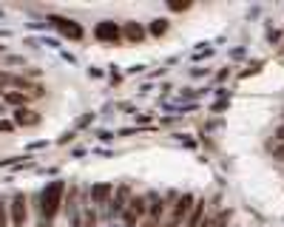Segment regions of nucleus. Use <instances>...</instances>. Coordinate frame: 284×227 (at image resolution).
Returning a JSON list of instances; mask_svg holds the SVG:
<instances>
[{
  "label": "nucleus",
  "instance_id": "16",
  "mask_svg": "<svg viewBox=\"0 0 284 227\" xmlns=\"http://www.w3.org/2000/svg\"><path fill=\"white\" fill-rule=\"evenodd\" d=\"M0 227H9V202L0 196Z\"/></svg>",
  "mask_w": 284,
  "mask_h": 227
},
{
  "label": "nucleus",
  "instance_id": "17",
  "mask_svg": "<svg viewBox=\"0 0 284 227\" xmlns=\"http://www.w3.org/2000/svg\"><path fill=\"white\" fill-rule=\"evenodd\" d=\"M122 219H125V227H139V219H136V216H134L131 210L122 213Z\"/></svg>",
  "mask_w": 284,
  "mask_h": 227
},
{
  "label": "nucleus",
  "instance_id": "3",
  "mask_svg": "<svg viewBox=\"0 0 284 227\" xmlns=\"http://www.w3.org/2000/svg\"><path fill=\"white\" fill-rule=\"evenodd\" d=\"M26 219H28V196L26 193H14L9 199V224L26 227Z\"/></svg>",
  "mask_w": 284,
  "mask_h": 227
},
{
  "label": "nucleus",
  "instance_id": "2",
  "mask_svg": "<svg viewBox=\"0 0 284 227\" xmlns=\"http://www.w3.org/2000/svg\"><path fill=\"white\" fill-rule=\"evenodd\" d=\"M131 196H134V191H131V184L128 182H122L117 191H114V196H111V202H108V207H102V216L105 219H120L122 213L128 210V202H131Z\"/></svg>",
  "mask_w": 284,
  "mask_h": 227
},
{
  "label": "nucleus",
  "instance_id": "5",
  "mask_svg": "<svg viewBox=\"0 0 284 227\" xmlns=\"http://www.w3.org/2000/svg\"><path fill=\"white\" fill-rule=\"evenodd\" d=\"M145 199H148V216L145 219H151V221H156V224H162L165 221V213H168V202H165L159 193H145Z\"/></svg>",
  "mask_w": 284,
  "mask_h": 227
},
{
  "label": "nucleus",
  "instance_id": "18",
  "mask_svg": "<svg viewBox=\"0 0 284 227\" xmlns=\"http://www.w3.org/2000/svg\"><path fill=\"white\" fill-rule=\"evenodd\" d=\"M14 128L17 125H14L12 120H0V131H3V134H9V131H14Z\"/></svg>",
  "mask_w": 284,
  "mask_h": 227
},
{
  "label": "nucleus",
  "instance_id": "4",
  "mask_svg": "<svg viewBox=\"0 0 284 227\" xmlns=\"http://www.w3.org/2000/svg\"><path fill=\"white\" fill-rule=\"evenodd\" d=\"M49 23L60 31L63 37H68V40H83V26L74 20H68V17H57V14H51Z\"/></svg>",
  "mask_w": 284,
  "mask_h": 227
},
{
  "label": "nucleus",
  "instance_id": "7",
  "mask_svg": "<svg viewBox=\"0 0 284 227\" xmlns=\"http://www.w3.org/2000/svg\"><path fill=\"white\" fill-rule=\"evenodd\" d=\"M94 37L102 40V43H120L122 40V28L117 26V23H111V20H102V23H97V28H94Z\"/></svg>",
  "mask_w": 284,
  "mask_h": 227
},
{
  "label": "nucleus",
  "instance_id": "19",
  "mask_svg": "<svg viewBox=\"0 0 284 227\" xmlns=\"http://www.w3.org/2000/svg\"><path fill=\"white\" fill-rule=\"evenodd\" d=\"M91 120H94V114H85V117H80V120H77V128H85Z\"/></svg>",
  "mask_w": 284,
  "mask_h": 227
},
{
  "label": "nucleus",
  "instance_id": "8",
  "mask_svg": "<svg viewBox=\"0 0 284 227\" xmlns=\"http://www.w3.org/2000/svg\"><path fill=\"white\" fill-rule=\"evenodd\" d=\"M114 196V184L111 182H99L91 187V193H88V199H91L94 207H108V202H111Z\"/></svg>",
  "mask_w": 284,
  "mask_h": 227
},
{
  "label": "nucleus",
  "instance_id": "14",
  "mask_svg": "<svg viewBox=\"0 0 284 227\" xmlns=\"http://www.w3.org/2000/svg\"><path fill=\"white\" fill-rule=\"evenodd\" d=\"M168 28H170V23L165 20V17H156V20H151V26H148V34H154V37H162V34H168Z\"/></svg>",
  "mask_w": 284,
  "mask_h": 227
},
{
  "label": "nucleus",
  "instance_id": "10",
  "mask_svg": "<svg viewBox=\"0 0 284 227\" xmlns=\"http://www.w3.org/2000/svg\"><path fill=\"white\" fill-rule=\"evenodd\" d=\"M205 210H207V199H196L188 213V219H185V227H199V221L205 219Z\"/></svg>",
  "mask_w": 284,
  "mask_h": 227
},
{
  "label": "nucleus",
  "instance_id": "13",
  "mask_svg": "<svg viewBox=\"0 0 284 227\" xmlns=\"http://www.w3.org/2000/svg\"><path fill=\"white\" fill-rule=\"evenodd\" d=\"M3 102L12 105L14 111H17V108H28V97L23 91H3Z\"/></svg>",
  "mask_w": 284,
  "mask_h": 227
},
{
  "label": "nucleus",
  "instance_id": "21",
  "mask_svg": "<svg viewBox=\"0 0 284 227\" xmlns=\"http://www.w3.org/2000/svg\"><path fill=\"white\" fill-rule=\"evenodd\" d=\"M170 9H173V12H185V9H188V3H168Z\"/></svg>",
  "mask_w": 284,
  "mask_h": 227
},
{
  "label": "nucleus",
  "instance_id": "26",
  "mask_svg": "<svg viewBox=\"0 0 284 227\" xmlns=\"http://www.w3.org/2000/svg\"><path fill=\"white\" fill-rule=\"evenodd\" d=\"M111 227H114V224H111Z\"/></svg>",
  "mask_w": 284,
  "mask_h": 227
},
{
  "label": "nucleus",
  "instance_id": "1",
  "mask_svg": "<svg viewBox=\"0 0 284 227\" xmlns=\"http://www.w3.org/2000/svg\"><path fill=\"white\" fill-rule=\"evenodd\" d=\"M63 196H65L63 179H54V182H49V187H43V193H40V221H37V227L54 224L57 213L63 210Z\"/></svg>",
  "mask_w": 284,
  "mask_h": 227
},
{
  "label": "nucleus",
  "instance_id": "6",
  "mask_svg": "<svg viewBox=\"0 0 284 227\" xmlns=\"http://www.w3.org/2000/svg\"><path fill=\"white\" fill-rule=\"evenodd\" d=\"M63 213L68 216V219H74V216H80V213H83V207H80V187H77V184H68V187H65Z\"/></svg>",
  "mask_w": 284,
  "mask_h": 227
},
{
  "label": "nucleus",
  "instance_id": "12",
  "mask_svg": "<svg viewBox=\"0 0 284 227\" xmlns=\"http://www.w3.org/2000/svg\"><path fill=\"white\" fill-rule=\"evenodd\" d=\"M128 210L134 213L136 219H145V216H148V199L145 196H131V202H128Z\"/></svg>",
  "mask_w": 284,
  "mask_h": 227
},
{
  "label": "nucleus",
  "instance_id": "23",
  "mask_svg": "<svg viewBox=\"0 0 284 227\" xmlns=\"http://www.w3.org/2000/svg\"><path fill=\"white\" fill-rule=\"evenodd\" d=\"M139 227H159V224H156V221H151V219H142Z\"/></svg>",
  "mask_w": 284,
  "mask_h": 227
},
{
  "label": "nucleus",
  "instance_id": "25",
  "mask_svg": "<svg viewBox=\"0 0 284 227\" xmlns=\"http://www.w3.org/2000/svg\"><path fill=\"white\" fill-rule=\"evenodd\" d=\"M0 99H3V88H0Z\"/></svg>",
  "mask_w": 284,
  "mask_h": 227
},
{
  "label": "nucleus",
  "instance_id": "22",
  "mask_svg": "<svg viewBox=\"0 0 284 227\" xmlns=\"http://www.w3.org/2000/svg\"><path fill=\"white\" fill-rule=\"evenodd\" d=\"M276 136H278V145H284V125H278V131H276Z\"/></svg>",
  "mask_w": 284,
  "mask_h": 227
},
{
  "label": "nucleus",
  "instance_id": "11",
  "mask_svg": "<svg viewBox=\"0 0 284 227\" xmlns=\"http://www.w3.org/2000/svg\"><path fill=\"white\" fill-rule=\"evenodd\" d=\"M145 34H148V31H145L139 23H125V26H122V37L131 40V43H142V40H145Z\"/></svg>",
  "mask_w": 284,
  "mask_h": 227
},
{
  "label": "nucleus",
  "instance_id": "24",
  "mask_svg": "<svg viewBox=\"0 0 284 227\" xmlns=\"http://www.w3.org/2000/svg\"><path fill=\"white\" fill-rule=\"evenodd\" d=\"M136 122H142V125H145V122H151V114H139V117H136Z\"/></svg>",
  "mask_w": 284,
  "mask_h": 227
},
{
  "label": "nucleus",
  "instance_id": "15",
  "mask_svg": "<svg viewBox=\"0 0 284 227\" xmlns=\"http://www.w3.org/2000/svg\"><path fill=\"white\" fill-rule=\"evenodd\" d=\"M97 221H99V216L94 210V205L83 207V227H97Z\"/></svg>",
  "mask_w": 284,
  "mask_h": 227
},
{
  "label": "nucleus",
  "instance_id": "9",
  "mask_svg": "<svg viewBox=\"0 0 284 227\" xmlns=\"http://www.w3.org/2000/svg\"><path fill=\"white\" fill-rule=\"evenodd\" d=\"M12 122L17 128H34L37 122H40V114L31 111V108H17V111L12 114Z\"/></svg>",
  "mask_w": 284,
  "mask_h": 227
},
{
  "label": "nucleus",
  "instance_id": "20",
  "mask_svg": "<svg viewBox=\"0 0 284 227\" xmlns=\"http://www.w3.org/2000/svg\"><path fill=\"white\" fill-rule=\"evenodd\" d=\"M74 136H77V134H74V131H68V134H63V136H60V145H68V142L74 139Z\"/></svg>",
  "mask_w": 284,
  "mask_h": 227
}]
</instances>
